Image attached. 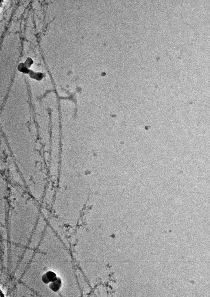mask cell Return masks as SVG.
Segmentation results:
<instances>
[{
	"instance_id": "obj_1",
	"label": "cell",
	"mask_w": 210,
	"mask_h": 297,
	"mask_svg": "<svg viewBox=\"0 0 210 297\" xmlns=\"http://www.w3.org/2000/svg\"><path fill=\"white\" fill-rule=\"evenodd\" d=\"M42 280L45 284H47L50 282L54 281L57 278L56 275L54 272L49 271H47L42 277Z\"/></svg>"
},
{
	"instance_id": "obj_2",
	"label": "cell",
	"mask_w": 210,
	"mask_h": 297,
	"mask_svg": "<svg viewBox=\"0 0 210 297\" xmlns=\"http://www.w3.org/2000/svg\"><path fill=\"white\" fill-rule=\"evenodd\" d=\"M62 282L60 278L57 277L55 281L51 282L49 285V287L54 292L58 291L61 286Z\"/></svg>"
},
{
	"instance_id": "obj_3",
	"label": "cell",
	"mask_w": 210,
	"mask_h": 297,
	"mask_svg": "<svg viewBox=\"0 0 210 297\" xmlns=\"http://www.w3.org/2000/svg\"><path fill=\"white\" fill-rule=\"evenodd\" d=\"M33 62V60L30 57L27 58L26 61L24 63L25 66L29 67L30 66Z\"/></svg>"
}]
</instances>
